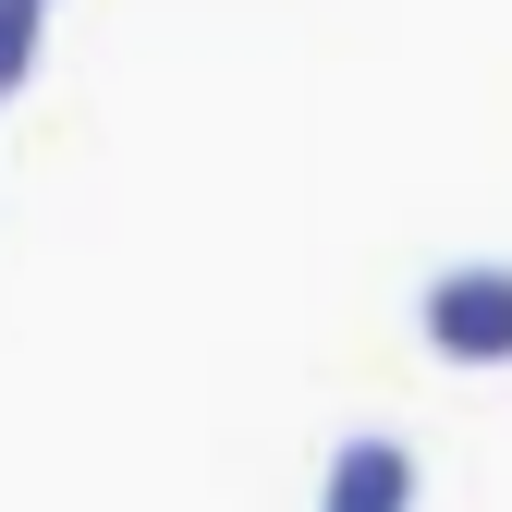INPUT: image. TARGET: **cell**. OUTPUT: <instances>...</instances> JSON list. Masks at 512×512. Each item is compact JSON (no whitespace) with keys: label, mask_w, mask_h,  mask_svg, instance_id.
<instances>
[{"label":"cell","mask_w":512,"mask_h":512,"mask_svg":"<svg viewBox=\"0 0 512 512\" xmlns=\"http://www.w3.org/2000/svg\"><path fill=\"white\" fill-rule=\"evenodd\" d=\"M427 342L452 366H512V256H464V269L427 281Z\"/></svg>","instance_id":"cell-1"},{"label":"cell","mask_w":512,"mask_h":512,"mask_svg":"<svg viewBox=\"0 0 512 512\" xmlns=\"http://www.w3.org/2000/svg\"><path fill=\"white\" fill-rule=\"evenodd\" d=\"M317 512H415V452H403V439H342Z\"/></svg>","instance_id":"cell-2"},{"label":"cell","mask_w":512,"mask_h":512,"mask_svg":"<svg viewBox=\"0 0 512 512\" xmlns=\"http://www.w3.org/2000/svg\"><path fill=\"white\" fill-rule=\"evenodd\" d=\"M37 74V0H0V98Z\"/></svg>","instance_id":"cell-3"}]
</instances>
